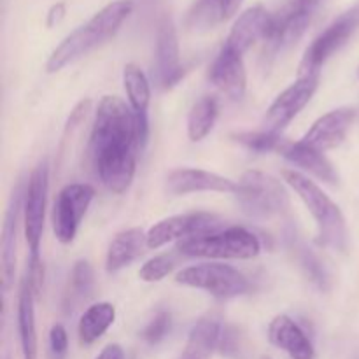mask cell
Instances as JSON below:
<instances>
[{
	"instance_id": "obj_1",
	"label": "cell",
	"mask_w": 359,
	"mask_h": 359,
	"mask_svg": "<svg viewBox=\"0 0 359 359\" xmlns=\"http://www.w3.org/2000/svg\"><path fill=\"white\" fill-rule=\"evenodd\" d=\"M144 149L139 119L119 97L105 95L98 102L90 135V158L102 184L121 195L132 186L137 154Z\"/></svg>"
},
{
	"instance_id": "obj_2",
	"label": "cell",
	"mask_w": 359,
	"mask_h": 359,
	"mask_svg": "<svg viewBox=\"0 0 359 359\" xmlns=\"http://www.w3.org/2000/svg\"><path fill=\"white\" fill-rule=\"evenodd\" d=\"M133 2L132 0H114L107 4L104 9L98 11L93 18L81 25L79 28L67 35L46 63V70L49 74L60 72L67 65L74 63L76 60L83 58L93 49L100 48L102 44L114 37L126 18L132 14Z\"/></svg>"
},
{
	"instance_id": "obj_3",
	"label": "cell",
	"mask_w": 359,
	"mask_h": 359,
	"mask_svg": "<svg viewBox=\"0 0 359 359\" xmlns=\"http://www.w3.org/2000/svg\"><path fill=\"white\" fill-rule=\"evenodd\" d=\"M283 179L286 181V184L294 189V193L300 196V200L314 217L316 224H318L316 242L321 248L346 251L347 244H349V231H347L346 217H344L340 207L312 179H309L302 172L286 168L283 170Z\"/></svg>"
},
{
	"instance_id": "obj_4",
	"label": "cell",
	"mask_w": 359,
	"mask_h": 359,
	"mask_svg": "<svg viewBox=\"0 0 359 359\" xmlns=\"http://www.w3.org/2000/svg\"><path fill=\"white\" fill-rule=\"evenodd\" d=\"M48 189H49V167L48 161H42L32 170L25 188L23 198V230L27 238L28 266L27 280L34 287L35 294L41 293L44 283V265L41 258L42 233H44L46 207H48Z\"/></svg>"
},
{
	"instance_id": "obj_5",
	"label": "cell",
	"mask_w": 359,
	"mask_h": 359,
	"mask_svg": "<svg viewBox=\"0 0 359 359\" xmlns=\"http://www.w3.org/2000/svg\"><path fill=\"white\" fill-rule=\"evenodd\" d=\"M175 251L189 258L252 259L262 251L259 238L242 226H230L179 242Z\"/></svg>"
},
{
	"instance_id": "obj_6",
	"label": "cell",
	"mask_w": 359,
	"mask_h": 359,
	"mask_svg": "<svg viewBox=\"0 0 359 359\" xmlns=\"http://www.w3.org/2000/svg\"><path fill=\"white\" fill-rule=\"evenodd\" d=\"M237 202L248 216L258 219L280 216L290 209V195L283 182L259 170H248L237 182Z\"/></svg>"
},
{
	"instance_id": "obj_7",
	"label": "cell",
	"mask_w": 359,
	"mask_h": 359,
	"mask_svg": "<svg viewBox=\"0 0 359 359\" xmlns=\"http://www.w3.org/2000/svg\"><path fill=\"white\" fill-rule=\"evenodd\" d=\"M175 283L202 290L219 300L242 297L249 291L248 277L224 263H200L188 266L175 276Z\"/></svg>"
},
{
	"instance_id": "obj_8",
	"label": "cell",
	"mask_w": 359,
	"mask_h": 359,
	"mask_svg": "<svg viewBox=\"0 0 359 359\" xmlns=\"http://www.w3.org/2000/svg\"><path fill=\"white\" fill-rule=\"evenodd\" d=\"M93 198V186L84 182H72L60 189L51 210L53 231L60 244H72Z\"/></svg>"
},
{
	"instance_id": "obj_9",
	"label": "cell",
	"mask_w": 359,
	"mask_h": 359,
	"mask_svg": "<svg viewBox=\"0 0 359 359\" xmlns=\"http://www.w3.org/2000/svg\"><path fill=\"white\" fill-rule=\"evenodd\" d=\"M358 21L359 18L356 13L344 14L339 20L333 21L323 34H319L307 48L304 58H302L298 77L321 76L323 65L337 51H340L347 44V41L353 37L354 30L358 27Z\"/></svg>"
},
{
	"instance_id": "obj_10",
	"label": "cell",
	"mask_w": 359,
	"mask_h": 359,
	"mask_svg": "<svg viewBox=\"0 0 359 359\" xmlns=\"http://www.w3.org/2000/svg\"><path fill=\"white\" fill-rule=\"evenodd\" d=\"M223 219L210 212H191L170 216L161 219L147 231V248L160 249L174 241H188V238L202 237L223 230Z\"/></svg>"
},
{
	"instance_id": "obj_11",
	"label": "cell",
	"mask_w": 359,
	"mask_h": 359,
	"mask_svg": "<svg viewBox=\"0 0 359 359\" xmlns=\"http://www.w3.org/2000/svg\"><path fill=\"white\" fill-rule=\"evenodd\" d=\"M319 86V76H304L298 77L297 83L283 91L272 105L269 107L265 116V130L280 133L302 111L305 105L312 100L316 90Z\"/></svg>"
},
{
	"instance_id": "obj_12",
	"label": "cell",
	"mask_w": 359,
	"mask_h": 359,
	"mask_svg": "<svg viewBox=\"0 0 359 359\" xmlns=\"http://www.w3.org/2000/svg\"><path fill=\"white\" fill-rule=\"evenodd\" d=\"M154 83L161 90H170L184 76L179 56V41L177 30L174 21L165 16L160 21L156 37V62H154Z\"/></svg>"
},
{
	"instance_id": "obj_13",
	"label": "cell",
	"mask_w": 359,
	"mask_h": 359,
	"mask_svg": "<svg viewBox=\"0 0 359 359\" xmlns=\"http://www.w3.org/2000/svg\"><path fill=\"white\" fill-rule=\"evenodd\" d=\"M356 119V111L353 107H340L326 112L316 119L309 132L302 137V142L318 151H328L339 147L346 140L351 126Z\"/></svg>"
},
{
	"instance_id": "obj_14",
	"label": "cell",
	"mask_w": 359,
	"mask_h": 359,
	"mask_svg": "<svg viewBox=\"0 0 359 359\" xmlns=\"http://www.w3.org/2000/svg\"><path fill=\"white\" fill-rule=\"evenodd\" d=\"M209 79L230 100H241L248 88L244 55L223 46L209 70Z\"/></svg>"
},
{
	"instance_id": "obj_15",
	"label": "cell",
	"mask_w": 359,
	"mask_h": 359,
	"mask_svg": "<svg viewBox=\"0 0 359 359\" xmlns=\"http://www.w3.org/2000/svg\"><path fill=\"white\" fill-rule=\"evenodd\" d=\"M23 198L25 189L21 184L14 189L11 196L9 207H7L6 219L2 226V242H0V273H2V291L7 294L14 283V272H16V238L18 226H20V217L23 214Z\"/></svg>"
},
{
	"instance_id": "obj_16",
	"label": "cell",
	"mask_w": 359,
	"mask_h": 359,
	"mask_svg": "<svg viewBox=\"0 0 359 359\" xmlns=\"http://www.w3.org/2000/svg\"><path fill=\"white\" fill-rule=\"evenodd\" d=\"M167 191L170 195H189V193H237V182L224 175L202 168H175L167 177Z\"/></svg>"
},
{
	"instance_id": "obj_17",
	"label": "cell",
	"mask_w": 359,
	"mask_h": 359,
	"mask_svg": "<svg viewBox=\"0 0 359 359\" xmlns=\"http://www.w3.org/2000/svg\"><path fill=\"white\" fill-rule=\"evenodd\" d=\"M273 16L262 6H255L244 11L231 27L224 46L244 55L258 41H266L272 32Z\"/></svg>"
},
{
	"instance_id": "obj_18",
	"label": "cell",
	"mask_w": 359,
	"mask_h": 359,
	"mask_svg": "<svg viewBox=\"0 0 359 359\" xmlns=\"http://www.w3.org/2000/svg\"><path fill=\"white\" fill-rule=\"evenodd\" d=\"M269 340L291 359H314L316 349L307 333L286 314L276 316L269 325Z\"/></svg>"
},
{
	"instance_id": "obj_19",
	"label": "cell",
	"mask_w": 359,
	"mask_h": 359,
	"mask_svg": "<svg viewBox=\"0 0 359 359\" xmlns=\"http://www.w3.org/2000/svg\"><path fill=\"white\" fill-rule=\"evenodd\" d=\"M279 153L287 161L300 167L302 170L309 172V174L328 182V184H337L339 182V172L333 167L332 161L325 156V153L307 146L302 140H298V142H284Z\"/></svg>"
},
{
	"instance_id": "obj_20",
	"label": "cell",
	"mask_w": 359,
	"mask_h": 359,
	"mask_svg": "<svg viewBox=\"0 0 359 359\" xmlns=\"http://www.w3.org/2000/svg\"><path fill=\"white\" fill-rule=\"evenodd\" d=\"M35 291L23 277L18 293V335L23 359H37V328H35Z\"/></svg>"
},
{
	"instance_id": "obj_21",
	"label": "cell",
	"mask_w": 359,
	"mask_h": 359,
	"mask_svg": "<svg viewBox=\"0 0 359 359\" xmlns=\"http://www.w3.org/2000/svg\"><path fill=\"white\" fill-rule=\"evenodd\" d=\"M224 326L221 325L219 319L207 316V318L198 319L189 330L188 342H186L184 351L177 359H210L212 354L219 349L221 333Z\"/></svg>"
},
{
	"instance_id": "obj_22",
	"label": "cell",
	"mask_w": 359,
	"mask_h": 359,
	"mask_svg": "<svg viewBox=\"0 0 359 359\" xmlns=\"http://www.w3.org/2000/svg\"><path fill=\"white\" fill-rule=\"evenodd\" d=\"M147 248V233L142 228H128L119 231L111 241L105 256V269L107 272H118L130 263L135 262Z\"/></svg>"
},
{
	"instance_id": "obj_23",
	"label": "cell",
	"mask_w": 359,
	"mask_h": 359,
	"mask_svg": "<svg viewBox=\"0 0 359 359\" xmlns=\"http://www.w3.org/2000/svg\"><path fill=\"white\" fill-rule=\"evenodd\" d=\"M244 0H196L188 14V25L196 30L214 28L237 14Z\"/></svg>"
},
{
	"instance_id": "obj_24",
	"label": "cell",
	"mask_w": 359,
	"mask_h": 359,
	"mask_svg": "<svg viewBox=\"0 0 359 359\" xmlns=\"http://www.w3.org/2000/svg\"><path fill=\"white\" fill-rule=\"evenodd\" d=\"M116 321V307L109 302H98L84 311L77 325V335L83 346H91L105 335Z\"/></svg>"
},
{
	"instance_id": "obj_25",
	"label": "cell",
	"mask_w": 359,
	"mask_h": 359,
	"mask_svg": "<svg viewBox=\"0 0 359 359\" xmlns=\"http://www.w3.org/2000/svg\"><path fill=\"white\" fill-rule=\"evenodd\" d=\"M219 116V104L214 97H202L195 102L188 114V137L191 142H200L212 132Z\"/></svg>"
},
{
	"instance_id": "obj_26",
	"label": "cell",
	"mask_w": 359,
	"mask_h": 359,
	"mask_svg": "<svg viewBox=\"0 0 359 359\" xmlns=\"http://www.w3.org/2000/svg\"><path fill=\"white\" fill-rule=\"evenodd\" d=\"M123 83H125L126 97L130 107L135 114H147L151 102V84L144 70L135 63H128L123 70Z\"/></svg>"
},
{
	"instance_id": "obj_27",
	"label": "cell",
	"mask_w": 359,
	"mask_h": 359,
	"mask_svg": "<svg viewBox=\"0 0 359 359\" xmlns=\"http://www.w3.org/2000/svg\"><path fill=\"white\" fill-rule=\"evenodd\" d=\"M95 286V273L93 266L86 259H79L74 265L72 273H70V300L72 304L76 302H83L91 297Z\"/></svg>"
},
{
	"instance_id": "obj_28",
	"label": "cell",
	"mask_w": 359,
	"mask_h": 359,
	"mask_svg": "<svg viewBox=\"0 0 359 359\" xmlns=\"http://www.w3.org/2000/svg\"><path fill=\"white\" fill-rule=\"evenodd\" d=\"M235 142L241 144L252 153H270V151H280L284 140L280 133L262 130V132H241L233 135Z\"/></svg>"
},
{
	"instance_id": "obj_29",
	"label": "cell",
	"mask_w": 359,
	"mask_h": 359,
	"mask_svg": "<svg viewBox=\"0 0 359 359\" xmlns=\"http://www.w3.org/2000/svg\"><path fill=\"white\" fill-rule=\"evenodd\" d=\"M298 262H300L302 270L305 272L307 279L314 284L316 287H319L321 291H326L330 287V277L326 269L323 266V263L319 262L318 256L307 248H298Z\"/></svg>"
},
{
	"instance_id": "obj_30",
	"label": "cell",
	"mask_w": 359,
	"mask_h": 359,
	"mask_svg": "<svg viewBox=\"0 0 359 359\" xmlns=\"http://www.w3.org/2000/svg\"><path fill=\"white\" fill-rule=\"evenodd\" d=\"M175 259L172 255H160L151 258L149 262H146L140 269L139 277L144 283H158V280L165 279L168 273L174 270Z\"/></svg>"
},
{
	"instance_id": "obj_31",
	"label": "cell",
	"mask_w": 359,
	"mask_h": 359,
	"mask_svg": "<svg viewBox=\"0 0 359 359\" xmlns=\"http://www.w3.org/2000/svg\"><path fill=\"white\" fill-rule=\"evenodd\" d=\"M172 326V316L170 312L160 311L158 314H154V318L147 323L146 328L142 330V339L146 340L149 346H156L160 344L165 337L168 335Z\"/></svg>"
},
{
	"instance_id": "obj_32",
	"label": "cell",
	"mask_w": 359,
	"mask_h": 359,
	"mask_svg": "<svg viewBox=\"0 0 359 359\" xmlns=\"http://www.w3.org/2000/svg\"><path fill=\"white\" fill-rule=\"evenodd\" d=\"M49 353L53 359H65L69 353V335L62 325H53L49 332Z\"/></svg>"
},
{
	"instance_id": "obj_33",
	"label": "cell",
	"mask_w": 359,
	"mask_h": 359,
	"mask_svg": "<svg viewBox=\"0 0 359 359\" xmlns=\"http://www.w3.org/2000/svg\"><path fill=\"white\" fill-rule=\"evenodd\" d=\"M219 351L226 358H238V354H241V340H238V333L233 328H223Z\"/></svg>"
},
{
	"instance_id": "obj_34",
	"label": "cell",
	"mask_w": 359,
	"mask_h": 359,
	"mask_svg": "<svg viewBox=\"0 0 359 359\" xmlns=\"http://www.w3.org/2000/svg\"><path fill=\"white\" fill-rule=\"evenodd\" d=\"M90 109V100H81L79 104L74 107V111L70 112L69 119H67V125H65V132L69 130H74L76 126H79L83 123V119L86 118V112Z\"/></svg>"
},
{
	"instance_id": "obj_35",
	"label": "cell",
	"mask_w": 359,
	"mask_h": 359,
	"mask_svg": "<svg viewBox=\"0 0 359 359\" xmlns=\"http://www.w3.org/2000/svg\"><path fill=\"white\" fill-rule=\"evenodd\" d=\"M97 359H125V353H123L121 346H118V344H109L107 347L102 349Z\"/></svg>"
},
{
	"instance_id": "obj_36",
	"label": "cell",
	"mask_w": 359,
	"mask_h": 359,
	"mask_svg": "<svg viewBox=\"0 0 359 359\" xmlns=\"http://www.w3.org/2000/svg\"><path fill=\"white\" fill-rule=\"evenodd\" d=\"M63 14H65V6H63V4H56V6H53L48 13L49 27H53L55 23H58V21L63 18Z\"/></svg>"
},
{
	"instance_id": "obj_37",
	"label": "cell",
	"mask_w": 359,
	"mask_h": 359,
	"mask_svg": "<svg viewBox=\"0 0 359 359\" xmlns=\"http://www.w3.org/2000/svg\"><path fill=\"white\" fill-rule=\"evenodd\" d=\"M259 359H272V358H270V356H262Z\"/></svg>"
},
{
	"instance_id": "obj_38",
	"label": "cell",
	"mask_w": 359,
	"mask_h": 359,
	"mask_svg": "<svg viewBox=\"0 0 359 359\" xmlns=\"http://www.w3.org/2000/svg\"><path fill=\"white\" fill-rule=\"evenodd\" d=\"M358 77H359V67H358Z\"/></svg>"
}]
</instances>
